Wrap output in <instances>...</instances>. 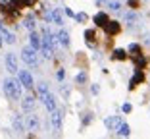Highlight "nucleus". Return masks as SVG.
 I'll return each mask as SVG.
<instances>
[{
    "instance_id": "nucleus-12",
    "label": "nucleus",
    "mask_w": 150,
    "mask_h": 139,
    "mask_svg": "<svg viewBox=\"0 0 150 139\" xmlns=\"http://www.w3.org/2000/svg\"><path fill=\"white\" fill-rule=\"evenodd\" d=\"M104 126H106L108 130L115 131L119 126H121V116H110V118H106V120H104Z\"/></svg>"
},
{
    "instance_id": "nucleus-34",
    "label": "nucleus",
    "mask_w": 150,
    "mask_h": 139,
    "mask_svg": "<svg viewBox=\"0 0 150 139\" xmlns=\"http://www.w3.org/2000/svg\"><path fill=\"white\" fill-rule=\"evenodd\" d=\"M64 12H66V16H71V18H75V14H73V12H71V10H69V8H64Z\"/></svg>"
},
{
    "instance_id": "nucleus-5",
    "label": "nucleus",
    "mask_w": 150,
    "mask_h": 139,
    "mask_svg": "<svg viewBox=\"0 0 150 139\" xmlns=\"http://www.w3.org/2000/svg\"><path fill=\"white\" fill-rule=\"evenodd\" d=\"M4 66H6V70H8V73H18V70H19L18 56H16L13 52H8L4 56Z\"/></svg>"
},
{
    "instance_id": "nucleus-29",
    "label": "nucleus",
    "mask_w": 150,
    "mask_h": 139,
    "mask_svg": "<svg viewBox=\"0 0 150 139\" xmlns=\"http://www.w3.org/2000/svg\"><path fill=\"white\" fill-rule=\"evenodd\" d=\"M91 122H93V114H85V118H83V124H85V126H88Z\"/></svg>"
},
{
    "instance_id": "nucleus-32",
    "label": "nucleus",
    "mask_w": 150,
    "mask_h": 139,
    "mask_svg": "<svg viewBox=\"0 0 150 139\" xmlns=\"http://www.w3.org/2000/svg\"><path fill=\"white\" fill-rule=\"evenodd\" d=\"M56 77H58V79H60V81H64V77H66V72H64V70H58Z\"/></svg>"
},
{
    "instance_id": "nucleus-8",
    "label": "nucleus",
    "mask_w": 150,
    "mask_h": 139,
    "mask_svg": "<svg viewBox=\"0 0 150 139\" xmlns=\"http://www.w3.org/2000/svg\"><path fill=\"white\" fill-rule=\"evenodd\" d=\"M35 106H37V99L35 95H27V97H23L21 99V110L23 112H35Z\"/></svg>"
},
{
    "instance_id": "nucleus-20",
    "label": "nucleus",
    "mask_w": 150,
    "mask_h": 139,
    "mask_svg": "<svg viewBox=\"0 0 150 139\" xmlns=\"http://www.w3.org/2000/svg\"><path fill=\"white\" fill-rule=\"evenodd\" d=\"M115 131H117L119 137H129V133H131V128H129V124H123V122H121V126H119Z\"/></svg>"
},
{
    "instance_id": "nucleus-2",
    "label": "nucleus",
    "mask_w": 150,
    "mask_h": 139,
    "mask_svg": "<svg viewBox=\"0 0 150 139\" xmlns=\"http://www.w3.org/2000/svg\"><path fill=\"white\" fill-rule=\"evenodd\" d=\"M39 50H35L33 46H23L21 48V60L29 68H39Z\"/></svg>"
},
{
    "instance_id": "nucleus-30",
    "label": "nucleus",
    "mask_w": 150,
    "mask_h": 139,
    "mask_svg": "<svg viewBox=\"0 0 150 139\" xmlns=\"http://www.w3.org/2000/svg\"><path fill=\"white\" fill-rule=\"evenodd\" d=\"M121 110H123L125 114H129V112H131V110H133V106H131V104L127 103V104H123V106H121Z\"/></svg>"
},
{
    "instance_id": "nucleus-13",
    "label": "nucleus",
    "mask_w": 150,
    "mask_h": 139,
    "mask_svg": "<svg viewBox=\"0 0 150 139\" xmlns=\"http://www.w3.org/2000/svg\"><path fill=\"white\" fill-rule=\"evenodd\" d=\"M40 45H42V39L37 31H29V46H33L35 50H40Z\"/></svg>"
},
{
    "instance_id": "nucleus-1",
    "label": "nucleus",
    "mask_w": 150,
    "mask_h": 139,
    "mask_svg": "<svg viewBox=\"0 0 150 139\" xmlns=\"http://www.w3.org/2000/svg\"><path fill=\"white\" fill-rule=\"evenodd\" d=\"M2 89L4 95L10 101H21V93H23V85L19 83V79H13V77H6L2 81Z\"/></svg>"
},
{
    "instance_id": "nucleus-22",
    "label": "nucleus",
    "mask_w": 150,
    "mask_h": 139,
    "mask_svg": "<svg viewBox=\"0 0 150 139\" xmlns=\"http://www.w3.org/2000/svg\"><path fill=\"white\" fill-rule=\"evenodd\" d=\"M112 58H114V60H125V58H127V52L121 50V48H115L114 54H112Z\"/></svg>"
},
{
    "instance_id": "nucleus-14",
    "label": "nucleus",
    "mask_w": 150,
    "mask_h": 139,
    "mask_svg": "<svg viewBox=\"0 0 150 139\" xmlns=\"http://www.w3.org/2000/svg\"><path fill=\"white\" fill-rule=\"evenodd\" d=\"M23 27H25L27 31H37V18L33 14H29V16L23 19Z\"/></svg>"
},
{
    "instance_id": "nucleus-21",
    "label": "nucleus",
    "mask_w": 150,
    "mask_h": 139,
    "mask_svg": "<svg viewBox=\"0 0 150 139\" xmlns=\"http://www.w3.org/2000/svg\"><path fill=\"white\" fill-rule=\"evenodd\" d=\"M48 93V85L44 83V81H40V83H37V95H39V99L42 97V95Z\"/></svg>"
},
{
    "instance_id": "nucleus-6",
    "label": "nucleus",
    "mask_w": 150,
    "mask_h": 139,
    "mask_svg": "<svg viewBox=\"0 0 150 139\" xmlns=\"http://www.w3.org/2000/svg\"><path fill=\"white\" fill-rule=\"evenodd\" d=\"M18 79L25 89H33V87H35L33 76H31V72H27V70H18Z\"/></svg>"
},
{
    "instance_id": "nucleus-38",
    "label": "nucleus",
    "mask_w": 150,
    "mask_h": 139,
    "mask_svg": "<svg viewBox=\"0 0 150 139\" xmlns=\"http://www.w3.org/2000/svg\"><path fill=\"white\" fill-rule=\"evenodd\" d=\"M108 0H96V4H106Z\"/></svg>"
},
{
    "instance_id": "nucleus-36",
    "label": "nucleus",
    "mask_w": 150,
    "mask_h": 139,
    "mask_svg": "<svg viewBox=\"0 0 150 139\" xmlns=\"http://www.w3.org/2000/svg\"><path fill=\"white\" fill-rule=\"evenodd\" d=\"M62 95H64V97H67V95H69V91H67V87H64V85H62Z\"/></svg>"
},
{
    "instance_id": "nucleus-31",
    "label": "nucleus",
    "mask_w": 150,
    "mask_h": 139,
    "mask_svg": "<svg viewBox=\"0 0 150 139\" xmlns=\"http://www.w3.org/2000/svg\"><path fill=\"white\" fill-rule=\"evenodd\" d=\"M91 93H93V95H98V93H100V87H98L96 83H94V85H91Z\"/></svg>"
},
{
    "instance_id": "nucleus-33",
    "label": "nucleus",
    "mask_w": 150,
    "mask_h": 139,
    "mask_svg": "<svg viewBox=\"0 0 150 139\" xmlns=\"http://www.w3.org/2000/svg\"><path fill=\"white\" fill-rule=\"evenodd\" d=\"M33 4H35V0H21V6H27V8L33 6Z\"/></svg>"
},
{
    "instance_id": "nucleus-15",
    "label": "nucleus",
    "mask_w": 150,
    "mask_h": 139,
    "mask_svg": "<svg viewBox=\"0 0 150 139\" xmlns=\"http://www.w3.org/2000/svg\"><path fill=\"white\" fill-rule=\"evenodd\" d=\"M39 52L42 54L44 60H52V56H54V48L50 45H46V43H42V45H40V50H39Z\"/></svg>"
},
{
    "instance_id": "nucleus-25",
    "label": "nucleus",
    "mask_w": 150,
    "mask_h": 139,
    "mask_svg": "<svg viewBox=\"0 0 150 139\" xmlns=\"http://www.w3.org/2000/svg\"><path fill=\"white\" fill-rule=\"evenodd\" d=\"M75 81H77L79 85L87 83V72H79V73H77V77H75Z\"/></svg>"
},
{
    "instance_id": "nucleus-10",
    "label": "nucleus",
    "mask_w": 150,
    "mask_h": 139,
    "mask_svg": "<svg viewBox=\"0 0 150 139\" xmlns=\"http://www.w3.org/2000/svg\"><path fill=\"white\" fill-rule=\"evenodd\" d=\"M40 101H42V104H44V108H46V110H48V112H52L54 108H56V99H54V95L50 93H46V95H42V97H40Z\"/></svg>"
},
{
    "instance_id": "nucleus-9",
    "label": "nucleus",
    "mask_w": 150,
    "mask_h": 139,
    "mask_svg": "<svg viewBox=\"0 0 150 139\" xmlns=\"http://www.w3.org/2000/svg\"><path fill=\"white\" fill-rule=\"evenodd\" d=\"M12 128L13 131L23 133L25 131V116H19V114H12Z\"/></svg>"
},
{
    "instance_id": "nucleus-18",
    "label": "nucleus",
    "mask_w": 150,
    "mask_h": 139,
    "mask_svg": "<svg viewBox=\"0 0 150 139\" xmlns=\"http://www.w3.org/2000/svg\"><path fill=\"white\" fill-rule=\"evenodd\" d=\"M94 23H96V27H104V25L108 23V14L98 12L96 16H94Z\"/></svg>"
},
{
    "instance_id": "nucleus-16",
    "label": "nucleus",
    "mask_w": 150,
    "mask_h": 139,
    "mask_svg": "<svg viewBox=\"0 0 150 139\" xmlns=\"http://www.w3.org/2000/svg\"><path fill=\"white\" fill-rule=\"evenodd\" d=\"M142 79H144V76H142V70H135V76H133L131 81H129V89H135V87H137Z\"/></svg>"
},
{
    "instance_id": "nucleus-19",
    "label": "nucleus",
    "mask_w": 150,
    "mask_h": 139,
    "mask_svg": "<svg viewBox=\"0 0 150 139\" xmlns=\"http://www.w3.org/2000/svg\"><path fill=\"white\" fill-rule=\"evenodd\" d=\"M2 39H4L6 45H16V41H18V39H16V35H13L12 31H8V29L2 33Z\"/></svg>"
},
{
    "instance_id": "nucleus-37",
    "label": "nucleus",
    "mask_w": 150,
    "mask_h": 139,
    "mask_svg": "<svg viewBox=\"0 0 150 139\" xmlns=\"http://www.w3.org/2000/svg\"><path fill=\"white\" fill-rule=\"evenodd\" d=\"M129 6H131V8H135V6H137V0H129Z\"/></svg>"
},
{
    "instance_id": "nucleus-24",
    "label": "nucleus",
    "mask_w": 150,
    "mask_h": 139,
    "mask_svg": "<svg viewBox=\"0 0 150 139\" xmlns=\"http://www.w3.org/2000/svg\"><path fill=\"white\" fill-rule=\"evenodd\" d=\"M85 39H87L88 46H93V41H94V31L93 29H87V31H85Z\"/></svg>"
},
{
    "instance_id": "nucleus-28",
    "label": "nucleus",
    "mask_w": 150,
    "mask_h": 139,
    "mask_svg": "<svg viewBox=\"0 0 150 139\" xmlns=\"http://www.w3.org/2000/svg\"><path fill=\"white\" fill-rule=\"evenodd\" d=\"M129 52L139 54V52H141V46H139V45H131V46H129Z\"/></svg>"
},
{
    "instance_id": "nucleus-23",
    "label": "nucleus",
    "mask_w": 150,
    "mask_h": 139,
    "mask_svg": "<svg viewBox=\"0 0 150 139\" xmlns=\"http://www.w3.org/2000/svg\"><path fill=\"white\" fill-rule=\"evenodd\" d=\"M108 8H110L112 12H119V10H121V2H117V0H110V2H108Z\"/></svg>"
},
{
    "instance_id": "nucleus-4",
    "label": "nucleus",
    "mask_w": 150,
    "mask_h": 139,
    "mask_svg": "<svg viewBox=\"0 0 150 139\" xmlns=\"http://www.w3.org/2000/svg\"><path fill=\"white\" fill-rule=\"evenodd\" d=\"M25 130L27 131H39L40 130V118L35 112H29V116H25Z\"/></svg>"
},
{
    "instance_id": "nucleus-27",
    "label": "nucleus",
    "mask_w": 150,
    "mask_h": 139,
    "mask_svg": "<svg viewBox=\"0 0 150 139\" xmlns=\"http://www.w3.org/2000/svg\"><path fill=\"white\" fill-rule=\"evenodd\" d=\"M75 19H77L79 23H85L88 18H87V14H85V12H79V14H75Z\"/></svg>"
},
{
    "instance_id": "nucleus-7",
    "label": "nucleus",
    "mask_w": 150,
    "mask_h": 139,
    "mask_svg": "<svg viewBox=\"0 0 150 139\" xmlns=\"http://www.w3.org/2000/svg\"><path fill=\"white\" fill-rule=\"evenodd\" d=\"M62 110H58V108H54L50 112V126L54 131H62Z\"/></svg>"
},
{
    "instance_id": "nucleus-11",
    "label": "nucleus",
    "mask_w": 150,
    "mask_h": 139,
    "mask_svg": "<svg viewBox=\"0 0 150 139\" xmlns=\"http://www.w3.org/2000/svg\"><path fill=\"white\" fill-rule=\"evenodd\" d=\"M56 39H58V45H62L64 48H67V46H69V43H71L69 33H67L66 29H60V31L56 33Z\"/></svg>"
},
{
    "instance_id": "nucleus-39",
    "label": "nucleus",
    "mask_w": 150,
    "mask_h": 139,
    "mask_svg": "<svg viewBox=\"0 0 150 139\" xmlns=\"http://www.w3.org/2000/svg\"><path fill=\"white\" fill-rule=\"evenodd\" d=\"M4 45V39H2V35H0V46Z\"/></svg>"
},
{
    "instance_id": "nucleus-17",
    "label": "nucleus",
    "mask_w": 150,
    "mask_h": 139,
    "mask_svg": "<svg viewBox=\"0 0 150 139\" xmlns=\"http://www.w3.org/2000/svg\"><path fill=\"white\" fill-rule=\"evenodd\" d=\"M104 29H106L108 35H115V33H119V23L117 21H110V19H108V23L104 25Z\"/></svg>"
},
{
    "instance_id": "nucleus-26",
    "label": "nucleus",
    "mask_w": 150,
    "mask_h": 139,
    "mask_svg": "<svg viewBox=\"0 0 150 139\" xmlns=\"http://www.w3.org/2000/svg\"><path fill=\"white\" fill-rule=\"evenodd\" d=\"M144 64H146V60L141 58V56H137V60H135V70H142V68H144Z\"/></svg>"
},
{
    "instance_id": "nucleus-35",
    "label": "nucleus",
    "mask_w": 150,
    "mask_h": 139,
    "mask_svg": "<svg viewBox=\"0 0 150 139\" xmlns=\"http://www.w3.org/2000/svg\"><path fill=\"white\" fill-rule=\"evenodd\" d=\"M6 29H8V27H6V25H4V21H0V35H2V33H4V31H6Z\"/></svg>"
},
{
    "instance_id": "nucleus-3",
    "label": "nucleus",
    "mask_w": 150,
    "mask_h": 139,
    "mask_svg": "<svg viewBox=\"0 0 150 139\" xmlns=\"http://www.w3.org/2000/svg\"><path fill=\"white\" fill-rule=\"evenodd\" d=\"M44 19L46 21H52L56 25H64V16H62V8H52L50 12L44 14Z\"/></svg>"
}]
</instances>
